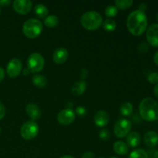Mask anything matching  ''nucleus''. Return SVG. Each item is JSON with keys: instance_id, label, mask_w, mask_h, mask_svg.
<instances>
[{"instance_id": "obj_1", "label": "nucleus", "mask_w": 158, "mask_h": 158, "mask_svg": "<svg viewBox=\"0 0 158 158\" xmlns=\"http://www.w3.org/2000/svg\"><path fill=\"white\" fill-rule=\"evenodd\" d=\"M148 17L145 12L134 10L130 13L127 19V27L134 35H140L148 28Z\"/></svg>"}, {"instance_id": "obj_2", "label": "nucleus", "mask_w": 158, "mask_h": 158, "mask_svg": "<svg viewBox=\"0 0 158 158\" xmlns=\"http://www.w3.org/2000/svg\"><path fill=\"white\" fill-rule=\"evenodd\" d=\"M139 113L142 118L147 121L158 120V103L154 99L146 97L139 105Z\"/></svg>"}, {"instance_id": "obj_3", "label": "nucleus", "mask_w": 158, "mask_h": 158, "mask_svg": "<svg viewBox=\"0 0 158 158\" xmlns=\"http://www.w3.org/2000/svg\"><path fill=\"white\" fill-rule=\"evenodd\" d=\"M80 23L82 26L87 30H96L103 24V18L99 12L96 11H89L82 15Z\"/></svg>"}, {"instance_id": "obj_4", "label": "nucleus", "mask_w": 158, "mask_h": 158, "mask_svg": "<svg viewBox=\"0 0 158 158\" xmlns=\"http://www.w3.org/2000/svg\"><path fill=\"white\" fill-rule=\"evenodd\" d=\"M43 24L37 19H29L23 26V32L27 38L35 39L40 35L43 31Z\"/></svg>"}, {"instance_id": "obj_5", "label": "nucleus", "mask_w": 158, "mask_h": 158, "mask_svg": "<svg viewBox=\"0 0 158 158\" xmlns=\"http://www.w3.org/2000/svg\"><path fill=\"white\" fill-rule=\"evenodd\" d=\"M45 65V60L43 56L38 52H33L29 56L27 60V69L29 72L36 73L40 72L43 69Z\"/></svg>"}, {"instance_id": "obj_6", "label": "nucleus", "mask_w": 158, "mask_h": 158, "mask_svg": "<svg viewBox=\"0 0 158 158\" xmlns=\"http://www.w3.org/2000/svg\"><path fill=\"white\" fill-rule=\"evenodd\" d=\"M39 133V126L35 121L29 120L26 122L20 129V135L23 139L30 140L35 138Z\"/></svg>"}, {"instance_id": "obj_7", "label": "nucleus", "mask_w": 158, "mask_h": 158, "mask_svg": "<svg viewBox=\"0 0 158 158\" xmlns=\"http://www.w3.org/2000/svg\"><path fill=\"white\" fill-rule=\"evenodd\" d=\"M131 127H132V123L129 120L120 119L114 125V134L118 138H123L129 134Z\"/></svg>"}, {"instance_id": "obj_8", "label": "nucleus", "mask_w": 158, "mask_h": 158, "mask_svg": "<svg viewBox=\"0 0 158 158\" xmlns=\"http://www.w3.org/2000/svg\"><path fill=\"white\" fill-rule=\"evenodd\" d=\"M76 114L72 109L66 108L60 111L57 115V120L62 125H69L74 121Z\"/></svg>"}, {"instance_id": "obj_9", "label": "nucleus", "mask_w": 158, "mask_h": 158, "mask_svg": "<svg viewBox=\"0 0 158 158\" xmlns=\"http://www.w3.org/2000/svg\"><path fill=\"white\" fill-rule=\"evenodd\" d=\"M13 9L20 15H26L31 11L32 2L29 0H15L12 3Z\"/></svg>"}, {"instance_id": "obj_10", "label": "nucleus", "mask_w": 158, "mask_h": 158, "mask_svg": "<svg viewBox=\"0 0 158 158\" xmlns=\"http://www.w3.org/2000/svg\"><path fill=\"white\" fill-rule=\"evenodd\" d=\"M23 65L22 62L19 59H12L9 62L6 68V72L8 76L11 78H15L18 77L22 72Z\"/></svg>"}, {"instance_id": "obj_11", "label": "nucleus", "mask_w": 158, "mask_h": 158, "mask_svg": "<svg viewBox=\"0 0 158 158\" xmlns=\"http://www.w3.org/2000/svg\"><path fill=\"white\" fill-rule=\"evenodd\" d=\"M146 38L150 45L154 47H158V24L154 23L148 28Z\"/></svg>"}, {"instance_id": "obj_12", "label": "nucleus", "mask_w": 158, "mask_h": 158, "mask_svg": "<svg viewBox=\"0 0 158 158\" xmlns=\"http://www.w3.org/2000/svg\"><path fill=\"white\" fill-rule=\"evenodd\" d=\"M68 56L69 53L66 48H57L52 54V60L56 64H63L67 60Z\"/></svg>"}, {"instance_id": "obj_13", "label": "nucleus", "mask_w": 158, "mask_h": 158, "mask_svg": "<svg viewBox=\"0 0 158 158\" xmlns=\"http://www.w3.org/2000/svg\"><path fill=\"white\" fill-rule=\"evenodd\" d=\"M94 123L97 127H103L109 123L110 117L107 113L104 110H99L94 115Z\"/></svg>"}, {"instance_id": "obj_14", "label": "nucleus", "mask_w": 158, "mask_h": 158, "mask_svg": "<svg viewBox=\"0 0 158 158\" xmlns=\"http://www.w3.org/2000/svg\"><path fill=\"white\" fill-rule=\"evenodd\" d=\"M26 112L32 121L39 120L41 117V110L35 103H29L26 107Z\"/></svg>"}, {"instance_id": "obj_15", "label": "nucleus", "mask_w": 158, "mask_h": 158, "mask_svg": "<svg viewBox=\"0 0 158 158\" xmlns=\"http://www.w3.org/2000/svg\"><path fill=\"white\" fill-rule=\"evenodd\" d=\"M145 144L149 148H155L158 144V134L155 131H148L143 137Z\"/></svg>"}, {"instance_id": "obj_16", "label": "nucleus", "mask_w": 158, "mask_h": 158, "mask_svg": "<svg viewBox=\"0 0 158 158\" xmlns=\"http://www.w3.org/2000/svg\"><path fill=\"white\" fill-rule=\"evenodd\" d=\"M141 141L140 134L137 132H131L127 137V143L131 148H137Z\"/></svg>"}, {"instance_id": "obj_17", "label": "nucleus", "mask_w": 158, "mask_h": 158, "mask_svg": "<svg viewBox=\"0 0 158 158\" xmlns=\"http://www.w3.org/2000/svg\"><path fill=\"white\" fill-rule=\"evenodd\" d=\"M114 151L118 155H122L124 156L126 154H128L129 152V148H128V145L127 143H125L123 141H119L115 142L114 143Z\"/></svg>"}, {"instance_id": "obj_18", "label": "nucleus", "mask_w": 158, "mask_h": 158, "mask_svg": "<svg viewBox=\"0 0 158 158\" xmlns=\"http://www.w3.org/2000/svg\"><path fill=\"white\" fill-rule=\"evenodd\" d=\"M86 86H87V84H86V82L84 80H80V81L77 82L73 86L71 90H72L73 94H74V95L80 96L83 94V93L86 91Z\"/></svg>"}, {"instance_id": "obj_19", "label": "nucleus", "mask_w": 158, "mask_h": 158, "mask_svg": "<svg viewBox=\"0 0 158 158\" xmlns=\"http://www.w3.org/2000/svg\"><path fill=\"white\" fill-rule=\"evenodd\" d=\"M32 83L35 85L36 87L39 88H43L46 86L47 84V79L43 75L40 74H35L32 77Z\"/></svg>"}, {"instance_id": "obj_20", "label": "nucleus", "mask_w": 158, "mask_h": 158, "mask_svg": "<svg viewBox=\"0 0 158 158\" xmlns=\"http://www.w3.org/2000/svg\"><path fill=\"white\" fill-rule=\"evenodd\" d=\"M34 12L35 15L41 19H45L46 17L48 16V13H49V9L46 8V6L43 4H37L36 6L34 7Z\"/></svg>"}, {"instance_id": "obj_21", "label": "nucleus", "mask_w": 158, "mask_h": 158, "mask_svg": "<svg viewBox=\"0 0 158 158\" xmlns=\"http://www.w3.org/2000/svg\"><path fill=\"white\" fill-rule=\"evenodd\" d=\"M133 110H134V107H133L132 103H129V102L123 103L120 108V114L124 117H128V116L131 115L133 112Z\"/></svg>"}, {"instance_id": "obj_22", "label": "nucleus", "mask_w": 158, "mask_h": 158, "mask_svg": "<svg viewBox=\"0 0 158 158\" xmlns=\"http://www.w3.org/2000/svg\"><path fill=\"white\" fill-rule=\"evenodd\" d=\"M59 19L58 17L54 15H48L47 17L44 19V24L46 25L47 27L49 28H53L58 25Z\"/></svg>"}, {"instance_id": "obj_23", "label": "nucleus", "mask_w": 158, "mask_h": 158, "mask_svg": "<svg viewBox=\"0 0 158 158\" xmlns=\"http://www.w3.org/2000/svg\"><path fill=\"white\" fill-rule=\"evenodd\" d=\"M103 28L106 32H113L117 27V23L113 19H106L103 23Z\"/></svg>"}, {"instance_id": "obj_24", "label": "nucleus", "mask_w": 158, "mask_h": 158, "mask_svg": "<svg viewBox=\"0 0 158 158\" xmlns=\"http://www.w3.org/2000/svg\"><path fill=\"white\" fill-rule=\"evenodd\" d=\"M133 3L132 0H116L115 6L117 9H127L131 7Z\"/></svg>"}, {"instance_id": "obj_25", "label": "nucleus", "mask_w": 158, "mask_h": 158, "mask_svg": "<svg viewBox=\"0 0 158 158\" xmlns=\"http://www.w3.org/2000/svg\"><path fill=\"white\" fill-rule=\"evenodd\" d=\"M129 158H149V156L144 150L136 149L131 153Z\"/></svg>"}, {"instance_id": "obj_26", "label": "nucleus", "mask_w": 158, "mask_h": 158, "mask_svg": "<svg viewBox=\"0 0 158 158\" xmlns=\"http://www.w3.org/2000/svg\"><path fill=\"white\" fill-rule=\"evenodd\" d=\"M117 13H118V9L115 6H113V5L108 6L105 9V15L108 17V19L114 18L117 15Z\"/></svg>"}, {"instance_id": "obj_27", "label": "nucleus", "mask_w": 158, "mask_h": 158, "mask_svg": "<svg viewBox=\"0 0 158 158\" xmlns=\"http://www.w3.org/2000/svg\"><path fill=\"white\" fill-rule=\"evenodd\" d=\"M148 80L149 83L152 84H157L158 83V73H151L148 75Z\"/></svg>"}, {"instance_id": "obj_28", "label": "nucleus", "mask_w": 158, "mask_h": 158, "mask_svg": "<svg viewBox=\"0 0 158 158\" xmlns=\"http://www.w3.org/2000/svg\"><path fill=\"white\" fill-rule=\"evenodd\" d=\"M99 136H100V137L102 139V140H106L110 138V132L108 130L102 129L101 131H100Z\"/></svg>"}, {"instance_id": "obj_29", "label": "nucleus", "mask_w": 158, "mask_h": 158, "mask_svg": "<svg viewBox=\"0 0 158 158\" xmlns=\"http://www.w3.org/2000/svg\"><path fill=\"white\" fill-rule=\"evenodd\" d=\"M148 49H149L148 44L147 43H145V42H142V43L138 46V51L140 52H148Z\"/></svg>"}, {"instance_id": "obj_30", "label": "nucleus", "mask_w": 158, "mask_h": 158, "mask_svg": "<svg viewBox=\"0 0 158 158\" xmlns=\"http://www.w3.org/2000/svg\"><path fill=\"white\" fill-rule=\"evenodd\" d=\"M76 114L78 116H80V117H83V116H85L86 114V110L83 106H78L76 109Z\"/></svg>"}, {"instance_id": "obj_31", "label": "nucleus", "mask_w": 158, "mask_h": 158, "mask_svg": "<svg viewBox=\"0 0 158 158\" xmlns=\"http://www.w3.org/2000/svg\"><path fill=\"white\" fill-rule=\"evenodd\" d=\"M5 115H6V108L3 103L0 102V120L4 118Z\"/></svg>"}, {"instance_id": "obj_32", "label": "nucleus", "mask_w": 158, "mask_h": 158, "mask_svg": "<svg viewBox=\"0 0 158 158\" xmlns=\"http://www.w3.org/2000/svg\"><path fill=\"white\" fill-rule=\"evenodd\" d=\"M10 4H11L10 0H1V1H0V6L8 7Z\"/></svg>"}, {"instance_id": "obj_33", "label": "nucleus", "mask_w": 158, "mask_h": 158, "mask_svg": "<svg viewBox=\"0 0 158 158\" xmlns=\"http://www.w3.org/2000/svg\"><path fill=\"white\" fill-rule=\"evenodd\" d=\"M81 158H95V156H94V153L89 151V152L84 153Z\"/></svg>"}, {"instance_id": "obj_34", "label": "nucleus", "mask_w": 158, "mask_h": 158, "mask_svg": "<svg viewBox=\"0 0 158 158\" xmlns=\"http://www.w3.org/2000/svg\"><path fill=\"white\" fill-rule=\"evenodd\" d=\"M146 9H147V4H145V3H140V4L139 5L138 10L144 12Z\"/></svg>"}, {"instance_id": "obj_35", "label": "nucleus", "mask_w": 158, "mask_h": 158, "mask_svg": "<svg viewBox=\"0 0 158 158\" xmlns=\"http://www.w3.org/2000/svg\"><path fill=\"white\" fill-rule=\"evenodd\" d=\"M5 78V70L2 67L0 66V83L4 80Z\"/></svg>"}, {"instance_id": "obj_36", "label": "nucleus", "mask_w": 158, "mask_h": 158, "mask_svg": "<svg viewBox=\"0 0 158 158\" xmlns=\"http://www.w3.org/2000/svg\"><path fill=\"white\" fill-rule=\"evenodd\" d=\"M87 77V71L86 70V69H82L81 70V73H80V77H81L82 79H85L86 77Z\"/></svg>"}, {"instance_id": "obj_37", "label": "nucleus", "mask_w": 158, "mask_h": 158, "mask_svg": "<svg viewBox=\"0 0 158 158\" xmlns=\"http://www.w3.org/2000/svg\"><path fill=\"white\" fill-rule=\"evenodd\" d=\"M154 61L155 63V64L158 66V50L154 53Z\"/></svg>"}, {"instance_id": "obj_38", "label": "nucleus", "mask_w": 158, "mask_h": 158, "mask_svg": "<svg viewBox=\"0 0 158 158\" xmlns=\"http://www.w3.org/2000/svg\"><path fill=\"white\" fill-rule=\"evenodd\" d=\"M154 94L155 95V97L158 98V83L156 84L155 86L154 87Z\"/></svg>"}, {"instance_id": "obj_39", "label": "nucleus", "mask_w": 158, "mask_h": 158, "mask_svg": "<svg viewBox=\"0 0 158 158\" xmlns=\"http://www.w3.org/2000/svg\"><path fill=\"white\" fill-rule=\"evenodd\" d=\"M29 69H27V68H26V69H23V74H24L25 76L28 75V74H29Z\"/></svg>"}, {"instance_id": "obj_40", "label": "nucleus", "mask_w": 158, "mask_h": 158, "mask_svg": "<svg viewBox=\"0 0 158 158\" xmlns=\"http://www.w3.org/2000/svg\"><path fill=\"white\" fill-rule=\"evenodd\" d=\"M153 158H158V150L156 151L154 153V156H153Z\"/></svg>"}, {"instance_id": "obj_41", "label": "nucleus", "mask_w": 158, "mask_h": 158, "mask_svg": "<svg viewBox=\"0 0 158 158\" xmlns=\"http://www.w3.org/2000/svg\"><path fill=\"white\" fill-rule=\"evenodd\" d=\"M60 158H75V157H73V156H71V155H64Z\"/></svg>"}, {"instance_id": "obj_42", "label": "nucleus", "mask_w": 158, "mask_h": 158, "mask_svg": "<svg viewBox=\"0 0 158 158\" xmlns=\"http://www.w3.org/2000/svg\"><path fill=\"white\" fill-rule=\"evenodd\" d=\"M157 20L158 21V12H157Z\"/></svg>"}, {"instance_id": "obj_43", "label": "nucleus", "mask_w": 158, "mask_h": 158, "mask_svg": "<svg viewBox=\"0 0 158 158\" xmlns=\"http://www.w3.org/2000/svg\"><path fill=\"white\" fill-rule=\"evenodd\" d=\"M110 158H117V157H111Z\"/></svg>"}, {"instance_id": "obj_44", "label": "nucleus", "mask_w": 158, "mask_h": 158, "mask_svg": "<svg viewBox=\"0 0 158 158\" xmlns=\"http://www.w3.org/2000/svg\"><path fill=\"white\" fill-rule=\"evenodd\" d=\"M99 158H105V157H99Z\"/></svg>"}, {"instance_id": "obj_45", "label": "nucleus", "mask_w": 158, "mask_h": 158, "mask_svg": "<svg viewBox=\"0 0 158 158\" xmlns=\"http://www.w3.org/2000/svg\"><path fill=\"white\" fill-rule=\"evenodd\" d=\"M0 134H1V128H0Z\"/></svg>"}, {"instance_id": "obj_46", "label": "nucleus", "mask_w": 158, "mask_h": 158, "mask_svg": "<svg viewBox=\"0 0 158 158\" xmlns=\"http://www.w3.org/2000/svg\"><path fill=\"white\" fill-rule=\"evenodd\" d=\"M0 13H1V8H0Z\"/></svg>"}]
</instances>
